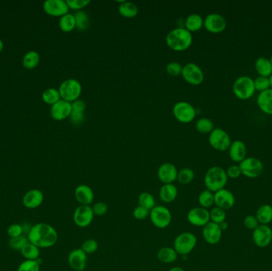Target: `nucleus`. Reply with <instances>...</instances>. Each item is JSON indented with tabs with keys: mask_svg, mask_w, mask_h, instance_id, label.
I'll return each instance as SVG.
<instances>
[{
	"mask_svg": "<svg viewBox=\"0 0 272 271\" xmlns=\"http://www.w3.org/2000/svg\"><path fill=\"white\" fill-rule=\"evenodd\" d=\"M58 239L57 231L50 224L39 223L31 228L28 234L30 243L38 248H49L56 244Z\"/></svg>",
	"mask_w": 272,
	"mask_h": 271,
	"instance_id": "f257e3e1",
	"label": "nucleus"
},
{
	"mask_svg": "<svg viewBox=\"0 0 272 271\" xmlns=\"http://www.w3.org/2000/svg\"><path fill=\"white\" fill-rule=\"evenodd\" d=\"M193 43L192 33L185 27H178L170 30L166 37V44L170 49L177 52L185 51Z\"/></svg>",
	"mask_w": 272,
	"mask_h": 271,
	"instance_id": "f03ea898",
	"label": "nucleus"
},
{
	"mask_svg": "<svg viewBox=\"0 0 272 271\" xmlns=\"http://www.w3.org/2000/svg\"><path fill=\"white\" fill-rule=\"evenodd\" d=\"M226 170L221 166H213L210 168L204 177V183L206 189L213 192H218L225 188L228 182Z\"/></svg>",
	"mask_w": 272,
	"mask_h": 271,
	"instance_id": "7ed1b4c3",
	"label": "nucleus"
},
{
	"mask_svg": "<svg viewBox=\"0 0 272 271\" xmlns=\"http://www.w3.org/2000/svg\"><path fill=\"white\" fill-rule=\"evenodd\" d=\"M233 91L236 97L240 100H245L251 98L255 93L254 80L249 76H240L234 81Z\"/></svg>",
	"mask_w": 272,
	"mask_h": 271,
	"instance_id": "20e7f679",
	"label": "nucleus"
},
{
	"mask_svg": "<svg viewBox=\"0 0 272 271\" xmlns=\"http://www.w3.org/2000/svg\"><path fill=\"white\" fill-rule=\"evenodd\" d=\"M197 243L196 236L192 232H185L176 236L174 241V248L178 255L190 254Z\"/></svg>",
	"mask_w": 272,
	"mask_h": 271,
	"instance_id": "39448f33",
	"label": "nucleus"
},
{
	"mask_svg": "<svg viewBox=\"0 0 272 271\" xmlns=\"http://www.w3.org/2000/svg\"><path fill=\"white\" fill-rule=\"evenodd\" d=\"M58 91L60 98L65 101L73 103L77 100H79L80 96L82 95V84L80 83V81L78 80H65L59 87Z\"/></svg>",
	"mask_w": 272,
	"mask_h": 271,
	"instance_id": "423d86ee",
	"label": "nucleus"
},
{
	"mask_svg": "<svg viewBox=\"0 0 272 271\" xmlns=\"http://www.w3.org/2000/svg\"><path fill=\"white\" fill-rule=\"evenodd\" d=\"M150 220L155 228L165 229L168 228L172 221V214L168 208L156 206L150 211Z\"/></svg>",
	"mask_w": 272,
	"mask_h": 271,
	"instance_id": "0eeeda50",
	"label": "nucleus"
},
{
	"mask_svg": "<svg viewBox=\"0 0 272 271\" xmlns=\"http://www.w3.org/2000/svg\"><path fill=\"white\" fill-rule=\"evenodd\" d=\"M173 115L181 123H189L196 117V108L186 101H179L173 107Z\"/></svg>",
	"mask_w": 272,
	"mask_h": 271,
	"instance_id": "6e6552de",
	"label": "nucleus"
},
{
	"mask_svg": "<svg viewBox=\"0 0 272 271\" xmlns=\"http://www.w3.org/2000/svg\"><path fill=\"white\" fill-rule=\"evenodd\" d=\"M241 173L248 178H256L263 173V162L255 157H247L239 164Z\"/></svg>",
	"mask_w": 272,
	"mask_h": 271,
	"instance_id": "1a4fd4ad",
	"label": "nucleus"
},
{
	"mask_svg": "<svg viewBox=\"0 0 272 271\" xmlns=\"http://www.w3.org/2000/svg\"><path fill=\"white\" fill-rule=\"evenodd\" d=\"M209 143L216 151H226L230 147L231 138L228 132L221 128H214L209 136Z\"/></svg>",
	"mask_w": 272,
	"mask_h": 271,
	"instance_id": "9d476101",
	"label": "nucleus"
},
{
	"mask_svg": "<svg viewBox=\"0 0 272 271\" xmlns=\"http://www.w3.org/2000/svg\"><path fill=\"white\" fill-rule=\"evenodd\" d=\"M181 76L188 84L191 85H200L204 81V73L200 66L195 63H188L182 68Z\"/></svg>",
	"mask_w": 272,
	"mask_h": 271,
	"instance_id": "9b49d317",
	"label": "nucleus"
},
{
	"mask_svg": "<svg viewBox=\"0 0 272 271\" xmlns=\"http://www.w3.org/2000/svg\"><path fill=\"white\" fill-rule=\"evenodd\" d=\"M94 217L92 206H79L74 211L73 220L77 226L85 228L93 223Z\"/></svg>",
	"mask_w": 272,
	"mask_h": 271,
	"instance_id": "f8f14e48",
	"label": "nucleus"
},
{
	"mask_svg": "<svg viewBox=\"0 0 272 271\" xmlns=\"http://www.w3.org/2000/svg\"><path fill=\"white\" fill-rule=\"evenodd\" d=\"M226 19L220 14H209L204 19V27L212 34H221L226 29Z\"/></svg>",
	"mask_w": 272,
	"mask_h": 271,
	"instance_id": "ddd939ff",
	"label": "nucleus"
},
{
	"mask_svg": "<svg viewBox=\"0 0 272 271\" xmlns=\"http://www.w3.org/2000/svg\"><path fill=\"white\" fill-rule=\"evenodd\" d=\"M187 221L195 227H205L210 222V211L201 207L191 209L187 213Z\"/></svg>",
	"mask_w": 272,
	"mask_h": 271,
	"instance_id": "4468645a",
	"label": "nucleus"
},
{
	"mask_svg": "<svg viewBox=\"0 0 272 271\" xmlns=\"http://www.w3.org/2000/svg\"><path fill=\"white\" fill-rule=\"evenodd\" d=\"M252 239L257 247L263 248L270 244L272 242V230L268 225L259 224L253 231Z\"/></svg>",
	"mask_w": 272,
	"mask_h": 271,
	"instance_id": "2eb2a0df",
	"label": "nucleus"
},
{
	"mask_svg": "<svg viewBox=\"0 0 272 271\" xmlns=\"http://www.w3.org/2000/svg\"><path fill=\"white\" fill-rule=\"evenodd\" d=\"M43 9L47 15L55 17H62L69 13L68 5L64 0H46L43 4Z\"/></svg>",
	"mask_w": 272,
	"mask_h": 271,
	"instance_id": "dca6fc26",
	"label": "nucleus"
},
{
	"mask_svg": "<svg viewBox=\"0 0 272 271\" xmlns=\"http://www.w3.org/2000/svg\"><path fill=\"white\" fill-rule=\"evenodd\" d=\"M70 267L75 271H84L87 266L88 254L82 248L71 250L68 256Z\"/></svg>",
	"mask_w": 272,
	"mask_h": 271,
	"instance_id": "f3484780",
	"label": "nucleus"
},
{
	"mask_svg": "<svg viewBox=\"0 0 272 271\" xmlns=\"http://www.w3.org/2000/svg\"><path fill=\"white\" fill-rule=\"evenodd\" d=\"M178 170L172 163L166 162L158 169L157 176L159 181L164 184H173L177 180Z\"/></svg>",
	"mask_w": 272,
	"mask_h": 271,
	"instance_id": "a211bd4d",
	"label": "nucleus"
},
{
	"mask_svg": "<svg viewBox=\"0 0 272 271\" xmlns=\"http://www.w3.org/2000/svg\"><path fill=\"white\" fill-rule=\"evenodd\" d=\"M236 199L231 191L226 188H222L218 192H214V205L216 207L228 210L235 206Z\"/></svg>",
	"mask_w": 272,
	"mask_h": 271,
	"instance_id": "6ab92c4d",
	"label": "nucleus"
},
{
	"mask_svg": "<svg viewBox=\"0 0 272 271\" xmlns=\"http://www.w3.org/2000/svg\"><path fill=\"white\" fill-rule=\"evenodd\" d=\"M222 231L219 224L210 221L203 227L202 236L205 241L210 245H215L221 241L222 237Z\"/></svg>",
	"mask_w": 272,
	"mask_h": 271,
	"instance_id": "aec40b11",
	"label": "nucleus"
},
{
	"mask_svg": "<svg viewBox=\"0 0 272 271\" xmlns=\"http://www.w3.org/2000/svg\"><path fill=\"white\" fill-rule=\"evenodd\" d=\"M72 111V105L70 102L60 99L56 104L52 105L50 115L55 120H63L70 118Z\"/></svg>",
	"mask_w": 272,
	"mask_h": 271,
	"instance_id": "412c9836",
	"label": "nucleus"
},
{
	"mask_svg": "<svg viewBox=\"0 0 272 271\" xmlns=\"http://www.w3.org/2000/svg\"><path fill=\"white\" fill-rule=\"evenodd\" d=\"M74 196L80 206H91L94 200V192L89 185L82 184L77 186L74 191Z\"/></svg>",
	"mask_w": 272,
	"mask_h": 271,
	"instance_id": "4be33fe9",
	"label": "nucleus"
},
{
	"mask_svg": "<svg viewBox=\"0 0 272 271\" xmlns=\"http://www.w3.org/2000/svg\"><path fill=\"white\" fill-rule=\"evenodd\" d=\"M229 151V158L234 162L240 163L247 158V147L241 140L232 142Z\"/></svg>",
	"mask_w": 272,
	"mask_h": 271,
	"instance_id": "5701e85b",
	"label": "nucleus"
},
{
	"mask_svg": "<svg viewBox=\"0 0 272 271\" xmlns=\"http://www.w3.org/2000/svg\"><path fill=\"white\" fill-rule=\"evenodd\" d=\"M44 201V194L38 189H32L25 194L23 198V206L27 209H37Z\"/></svg>",
	"mask_w": 272,
	"mask_h": 271,
	"instance_id": "b1692460",
	"label": "nucleus"
},
{
	"mask_svg": "<svg viewBox=\"0 0 272 271\" xmlns=\"http://www.w3.org/2000/svg\"><path fill=\"white\" fill-rule=\"evenodd\" d=\"M178 189L174 184H164L159 189V196L163 203L171 204L178 197Z\"/></svg>",
	"mask_w": 272,
	"mask_h": 271,
	"instance_id": "393cba45",
	"label": "nucleus"
},
{
	"mask_svg": "<svg viewBox=\"0 0 272 271\" xmlns=\"http://www.w3.org/2000/svg\"><path fill=\"white\" fill-rule=\"evenodd\" d=\"M257 105L266 115H272V89H269L257 96Z\"/></svg>",
	"mask_w": 272,
	"mask_h": 271,
	"instance_id": "a878e982",
	"label": "nucleus"
},
{
	"mask_svg": "<svg viewBox=\"0 0 272 271\" xmlns=\"http://www.w3.org/2000/svg\"><path fill=\"white\" fill-rule=\"evenodd\" d=\"M255 69L260 77L269 78L272 74V64L270 59L266 57H259L255 60Z\"/></svg>",
	"mask_w": 272,
	"mask_h": 271,
	"instance_id": "bb28decb",
	"label": "nucleus"
},
{
	"mask_svg": "<svg viewBox=\"0 0 272 271\" xmlns=\"http://www.w3.org/2000/svg\"><path fill=\"white\" fill-rule=\"evenodd\" d=\"M204 27V19L198 14H191L186 18L185 28L189 32H196Z\"/></svg>",
	"mask_w": 272,
	"mask_h": 271,
	"instance_id": "cd10ccee",
	"label": "nucleus"
},
{
	"mask_svg": "<svg viewBox=\"0 0 272 271\" xmlns=\"http://www.w3.org/2000/svg\"><path fill=\"white\" fill-rule=\"evenodd\" d=\"M157 257L163 263H172L178 259V254L174 247H164L158 251Z\"/></svg>",
	"mask_w": 272,
	"mask_h": 271,
	"instance_id": "c85d7f7f",
	"label": "nucleus"
},
{
	"mask_svg": "<svg viewBox=\"0 0 272 271\" xmlns=\"http://www.w3.org/2000/svg\"><path fill=\"white\" fill-rule=\"evenodd\" d=\"M255 217L259 224L267 225L272 221V206L270 205H263L257 209Z\"/></svg>",
	"mask_w": 272,
	"mask_h": 271,
	"instance_id": "c756f323",
	"label": "nucleus"
},
{
	"mask_svg": "<svg viewBox=\"0 0 272 271\" xmlns=\"http://www.w3.org/2000/svg\"><path fill=\"white\" fill-rule=\"evenodd\" d=\"M118 11L120 15L127 19L134 18L139 13L138 7L136 6V4L128 1H124L123 4H119Z\"/></svg>",
	"mask_w": 272,
	"mask_h": 271,
	"instance_id": "7c9ffc66",
	"label": "nucleus"
},
{
	"mask_svg": "<svg viewBox=\"0 0 272 271\" xmlns=\"http://www.w3.org/2000/svg\"><path fill=\"white\" fill-rule=\"evenodd\" d=\"M59 27L63 32H71L76 28V21L74 15L72 14H66L62 17H60L59 21Z\"/></svg>",
	"mask_w": 272,
	"mask_h": 271,
	"instance_id": "2f4dec72",
	"label": "nucleus"
},
{
	"mask_svg": "<svg viewBox=\"0 0 272 271\" xmlns=\"http://www.w3.org/2000/svg\"><path fill=\"white\" fill-rule=\"evenodd\" d=\"M138 203L139 206L145 208L149 211H151V209H153L156 206L155 196L148 192H141L139 195Z\"/></svg>",
	"mask_w": 272,
	"mask_h": 271,
	"instance_id": "473e14b6",
	"label": "nucleus"
},
{
	"mask_svg": "<svg viewBox=\"0 0 272 271\" xmlns=\"http://www.w3.org/2000/svg\"><path fill=\"white\" fill-rule=\"evenodd\" d=\"M196 129L199 133L201 134H210L214 130V123L209 118H200L196 121Z\"/></svg>",
	"mask_w": 272,
	"mask_h": 271,
	"instance_id": "72a5a7b5",
	"label": "nucleus"
},
{
	"mask_svg": "<svg viewBox=\"0 0 272 271\" xmlns=\"http://www.w3.org/2000/svg\"><path fill=\"white\" fill-rule=\"evenodd\" d=\"M40 61V56L36 51H29L25 54L23 59V64L25 68L34 69L38 65Z\"/></svg>",
	"mask_w": 272,
	"mask_h": 271,
	"instance_id": "f704fd0d",
	"label": "nucleus"
},
{
	"mask_svg": "<svg viewBox=\"0 0 272 271\" xmlns=\"http://www.w3.org/2000/svg\"><path fill=\"white\" fill-rule=\"evenodd\" d=\"M198 203L200 207L208 209L214 206V192L206 189L200 192L198 196Z\"/></svg>",
	"mask_w": 272,
	"mask_h": 271,
	"instance_id": "c9c22d12",
	"label": "nucleus"
},
{
	"mask_svg": "<svg viewBox=\"0 0 272 271\" xmlns=\"http://www.w3.org/2000/svg\"><path fill=\"white\" fill-rule=\"evenodd\" d=\"M23 256L27 260H37L39 257V248L29 242L21 250Z\"/></svg>",
	"mask_w": 272,
	"mask_h": 271,
	"instance_id": "e433bc0d",
	"label": "nucleus"
},
{
	"mask_svg": "<svg viewBox=\"0 0 272 271\" xmlns=\"http://www.w3.org/2000/svg\"><path fill=\"white\" fill-rule=\"evenodd\" d=\"M74 17H75L76 28L81 31L87 30L89 26V18L87 14L83 11H79L76 12Z\"/></svg>",
	"mask_w": 272,
	"mask_h": 271,
	"instance_id": "4c0bfd02",
	"label": "nucleus"
},
{
	"mask_svg": "<svg viewBox=\"0 0 272 271\" xmlns=\"http://www.w3.org/2000/svg\"><path fill=\"white\" fill-rule=\"evenodd\" d=\"M42 100L46 104L53 105L60 100V93L57 89H53V88L46 89L42 93Z\"/></svg>",
	"mask_w": 272,
	"mask_h": 271,
	"instance_id": "58836bf2",
	"label": "nucleus"
},
{
	"mask_svg": "<svg viewBox=\"0 0 272 271\" xmlns=\"http://www.w3.org/2000/svg\"><path fill=\"white\" fill-rule=\"evenodd\" d=\"M195 173L192 169L190 168H183L179 170L178 173V182L181 183L182 185H188L189 183L192 182L194 179Z\"/></svg>",
	"mask_w": 272,
	"mask_h": 271,
	"instance_id": "ea45409f",
	"label": "nucleus"
},
{
	"mask_svg": "<svg viewBox=\"0 0 272 271\" xmlns=\"http://www.w3.org/2000/svg\"><path fill=\"white\" fill-rule=\"evenodd\" d=\"M210 221L215 224H220L226 220V213L224 209L214 207L210 211Z\"/></svg>",
	"mask_w": 272,
	"mask_h": 271,
	"instance_id": "a19ab883",
	"label": "nucleus"
},
{
	"mask_svg": "<svg viewBox=\"0 0 272 271\" xmlns=\"http://www.w3.org/2000/svg\"><path fill=\"white\" fill-rule=\"evenodd\" d=\"M254 85L255 91H258L259 93H263L264 91L270 89V80L269 78L259 76L254 80Z\"/></svg>",
	"mask_w": 272,
	"mask_h": 271,
	"instance_id": "79ce46f5",
	"label": "nucleus"
},
{
	"mask_svg": "<svg viewBox=\"0 0 272 271\" xmlns=\"http://www.w3.org/2000/svg\"><path fill=\"white\" fill-rule=\"evenodd\" d=\"M99 248L98 242L94 239H89L82 243V249L87 254H94Z\"/></svg>",
	"mask_w": 272,
	"mask_h": 271,
	"instance_id": "37998d69",
	"label": "nucleus"
},
{
	"mask_svg": "<svg viewBox=\"0 0 272 271\" xmlns=\"http://www.w3.org/2000/svg\"><path fill=\"white\" fill-rule=\"evenodd\" d=\"M18 271H40L38 260H25L18 268Z\"/></svg>",
	"mask_w": 272,
	"mask_h": 271,
	"instance_id": "c03bdc74",
	"label": "nucleus"
},
{
	"mask_svg": "<svg viewBox=\"0 0 272 271\" xmlns=\"http://www.w3.org/2000/svg\"><path fill=\"white\" fill-rule=\"evenodd\" d=\"M183 66L177 61H171L166 67V71L171 77H178L181 75Z\"/></svg>",
	"mask_w": 272,
	"mask_h": 271,
	"instance_id": "a18cd8bd",
	"label": "nucleus"
},
{
	"mask_svg": "<svg viewBox=\"0 0 272 271\" xmlns=\"http://www.w3.org/2000/svg\"><path fill=\"white\" fill-rule=\"evenodd\" d=\"M29 243V240L27 238L23 236H18V237L11 238L10 239L9 245L10 247L15 249V250H20L23 249L25 245Z\"/></svg>",
	"mask_w": 272,
	"mask_h": 271,
	"instance_id": "49530a36",
	"label": "nucleus"
},
{
	"mask_svg": "<svg viewBox=\"0 0 272 271\" xmlns=\"http://www.w3.org/2000/svg\"><path fill=\"white\" fill-rule=\"evenodd\" d=\"M92 209L95 217H103L108 213V206L105 202L98 201L93 204Z\"/></svg>",
	"mask_w": 272,
	"mask_h": 271,
	"instance_id": "de8ad7c7",
	"label": "nucleus"
},
{
	"mask_svg": "<svg viewBox=\"0 0 272 271\" xmlns=\"http://www.w3.org/2000/svg\"><path fill=\"white\" fill-rule=\"evenodd\" d=\"M89 0H66V4L70 9L75 10V11H82L83 8L90 4Z\"/></svg>",
	"mask_w": 272,
	"mask_h": 271,
	"instance_id": "09e8293b",
	"label": "nucleus"
},
{
	"mask_svg": "<svg viewBox=\"0 0 272 271\" xmlns=\"http://www.w3.org/2000/svg\"><path fill=\"white\" fill-rule=\"evenodd\" d=\"M132 215L133 217L137 221H144L148 217H149L150 211L145 208L137 206L133 210Z\"/></svg>",
	"mask_w": 272,
	"mask_h": 271,
	"instance_id": "8fccbe9b",
	"label": "nucleus"
},
{
	"mask_svg": "<svg viewBox=\"0 0 272 271\" xmlns=\"http://www.w3.org/2000/svg\"><path fill=\"white\" fill-rule=\"evenodd\" d=\"M244 224L246 228L249 230H255L257 227L259 226V223L257 220L255 216L253 215H248L244 218Z\"/></svg>",
	"mask_w": 272,
	"mask_h": 271,
	"instance_id": "3c124183",
	"label": "nucleus"
},
{
	"mask_svg": "<svg viewBox=\"0 0 272 271\" xmlns=\"http://www.w3.org/2000/svg\"><path fill=\"white\" fill-rule=\"evenodd\" d=\"M23 232V227L17 224H12L8 228V234L10 238H15L22 236Z\"/></svg>",
	"mask_w": 272,
	"mask_h": 271,
	"instance_id": "603ef678",
	"label": "nucleus"
},
{
	"mask_svg": "<svg viewBox=\"0 0 272 271\" xmlns=\"http://www.w3.org/2000/svg\"><path fill=\"white\" fill-rule=\"evenodd\" d=\"M226 173L228 177L232 179L238 178L242 174L239 165L238 166L237 165H233V166H229L228 170H226Z\"/></svg>",
	"mask_w": 272,
	"mask_h": 271,
	"instance_id": "864d4df0",
	"label": "nucleus"
},
{
	"mask_svg": "<svg viewBox=\"0 0 272 271\" xmlns=\"http://www.w3.org/2000/svg\"><path fill=\"white\" fill-rule=\"evenodd\" d=\"M71 105H72V111L85 113V110H86V104L84 100L79 99V100H77L71 103Z\"/></svg>",
	"mask_w": 272,
	"mask_h": 271,
	"instance_id": "5fc2aeb1",
	"label": "nucleus"
},
{
	"mask_svg": "<svg viewBox=\"0 0 272 271\" xmlns=\"http://www.w3.org/2000/svg\"><path fill=\"white\" fill-rule=\"evenodd\" d=\"M70 122L74 125L82 124L85 119V113H80V112H75L71 111L70 116Z\"/></svg>",
	"mask_w": 272,
	"mask_h": 271,
	"instance_id": "6e6d98bb",
	"label": "nucleus"
},
{
	"mask_svg": "<svg viewBox=\"0 0 272 271\" xmlns=\"http://www.w3.org/2000/svg\"><path fill=\"white\" fill-rule=\"evenodd\" d=\"M219 226L220 228H221V231L224 232V231H226V230L229 228V224H228L226 221H224V222L219 224Z\"/></svg>",
	"mask_w": 272,
	"mask_h": 271,
	"instance_id": "4d7b16f0",
	"label": "nucleus"
},
{
	"mask_svg": "<svg viewBox=\"0 0 272 271\" xmlns=\"http://www.w3.org/2000/svg\"><path fill=\"white\" fill-rule=\"evenodd\" d=\"M168 271H185L183 268L179 267V266H175V267L171 268Z\"/></svg>",
	"mask_w": 272,
	"mask_h": 271,
	"instance_id": "13d9d810",
	"label": "nucleus"
},
{
	"mask_svg": "<svg viewBox=\"0 0 272 271\" xmlns=\"http://www.w3.org/2000/svg\"><path fill=\"white\" fill-rule=\"evenodd\" d=\"M3 49H4V43H3L2 40L0 39V53L2 52Z\"/></svg>",
	"mask_w": 272,
	"mask_h": 271,
	"instance_id": "bf43d9fd",
	"label": "nucleus"
},
{
	"mask_svg": "<svg viewBox=\"0 0 272 271\" xmlns=\"http://www.w3.org/2000/svg\"><path fill=\"white\" fill-rule=\"evenodd\" d=\"M269 80H270V89H272V74L269 77Z\"/></svg>",
	"mask_w": 272,
	"mask_h": 271,
	"instance_id": "052dcab7",
	"label": "nucleus"
},
{
	"mask_svg": "<svg viewBox=\"0 0 272 271\" xmlns=\"http://www.w3.org/2000/svg\"><path fill=\"white\" fill-rule=\"evenodd\" d=\"M270 63H271V64H272V55H271V57H270Z\"/></svg>",
	"mask_w": 272,
	"mask_h": 271,
	"instance_id": "680f3d73",
	"label": "nucleus"
}]
</instances>
